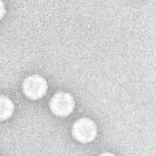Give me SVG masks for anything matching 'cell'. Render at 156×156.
I'll return each mask as SVG.
<instances>
[{
    "instance_id": "cell-1",
    "label": "cell",
    "mask_w": 156,
    "mask_h": 156,
    "mask_svg": "<svg viewBox=\"0 0 156 156\" xmlns=\"http://www.w3.org/2000/svg\"><path fill=\"white\" fill-rule=\"evenodd\" d=\"M72 134L73 138L81 144L91 143L97 135L96 123L88 118H81L74 122Z\"/></svg>"
},
{
    "instance_id": "cell-2",
    "label": "cell",
    "mask_w": 156,
    "mask_h": 156,
    "mask_svg": "<svg viewBox=\"0 0 156 156\" xmlns=\"http://www.w3.org/2000/svg\"><path fill=\"white\" fill-rule=\"evenodd\" d=\"M51 112L57 117H67L75 108V101L70 93L58 92L53 96L49 103Z\"/></svg>"
},
{
    "instance_id": "cell-3",
    "label": "cell",
    "mask_w": 156,
    "mask_h": 156,
    "mask_svg": "<svg viewBox=\"0 0 156 156\" xmlns=\"http://www.w3.org/2000/svg\"><path fill=\"white\" fill-rule=\"evenodd\" d=\"M48 89L47 80L39 75H31L24 80L23 90L30 100H38L46 96Z\"/></svg>"
},
{
    "instance_id": "cell-4",
    "label": "cell",
    "mask_w": 156,
    "mask_h": 156,
    "mask_svg": "<svg viewBox=\"0 0 156 156\" xmlns=\"http://www.w3.org/2000/svg\"><path fill=\"white\" fill-rule=\"evenodd\" d=\"M14 111V105L12 100L7 96H0V121L11 118Z\"/></svg>"
},
{
    "instance_id": "cell-5",
    "label": "cell",
    "mask_w": 156,
    "mask_h": 156,
    "mask_svg": "<svg viewBox=\"0 0 156 156\" xmlns=\"http://www.w3.org/2000/svg\"><path fill=\"white\" fill-rule=\"evenodd\" d=\"M5 14V5L2 0H0V21L4 18Z\"/></svg>"
}]
</instances>
